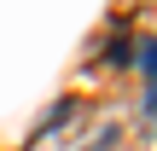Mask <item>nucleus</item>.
I'll use <instances>...</instances> for the list:
<instances>
[{"instance_id": "nucleus-1", "label": "nucleus", "mask_w": 157, "mask_h": 151, "mask_svg": "<svg viewBox=\"0 0 157 151\" xmlns=\"http://www.w3.org/2000/svg\"><path fill=\"white\" fill-rule=\"evenodd\" d=\"M70 116H76V99H58V111H52V116H47V122H41L35 134H52V128H64Z\"/></svg>"}, {"instance_id": "nucleus-2", "label": "nucleus", "mask_w": 157, "mask_h": 151, "mask_svg": "<svg viewBox=\"0 0 157 151\" xmlns=\"http://www.w3.org/2000/svg\"><path fill=\"white\" fill-rule=\"evenodd\" d=\"M105 58H111V64H134V41H128V35H117V41H111V52H105Z\"/></svg>"}]
</instances>
